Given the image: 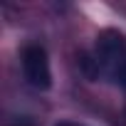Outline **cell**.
I'll use <instances>...</instances> for the list:
<instances>
[{
	"instance_id": "cell-1",
	"label": "cell",
	"mask_w": 126,
	"mask_h": 126,
	"mask_svg": "<svg viewBox=\"0 0 126 126\" xmlns=\"http://www.w3.org/2000/svg\"><path fill=\"white\" fill-rule=\"evenodd\" d=\"M92 64H94L96 74H106V77L116 79L119 69L126 64V37L116 30L99 32L94 54H92Z\"/></svg>"
},
{
	"instance_id": "cell-2",
	"label": "cell",
	"mask_w": 126,
	"mask_h": 126,
	"mask_svg": "<svg viewBox=\"0 0 126 126\" xmlns=\"http://www.w3.org/2000/svg\"><path fill=\"white\" fill-rule=\"evenodd\" d=\"M22 74L30 87L35 89H49L52 87V72H49V59L45 47L27 45L22 49Z\"/></svg>"
},
{
	"instance_id": "cell-3",
	"label": "cell",
	"mask_w": 126,
	"mask_h": 126,
	"mask_svg": "<svg viewBox=\"0 0 126 126\" xmlns=\"http://www.w3.org/2000/svg\"><path fill=\"white\" fill-rule=\"evenodd\" d=\"M116 82H119V84L124 87V92H126V64L119 69V74H116Z\"/></svg>"
},
{
	"instance_id": "cell-4",
	"label": "cell",
	"mask_w": 126,
	"mask_h": 126,
	"mask_svg": "<svg viewBox=\"0 0 126 126\" xmlns=\"http://www.w3.org/2000/svg\"><path fill=\"white\" fill-rule=\"evenodd\" d=\"M57 126H79V124H72V121H62V124H57Z\"/></svg>"
}]
</instances>
